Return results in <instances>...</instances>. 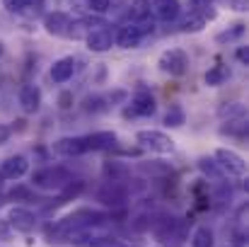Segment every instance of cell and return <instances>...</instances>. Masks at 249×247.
Returning a JSON list of instances; mask_svg holds the SVG:
<instances>
[{
    "mask_svg": "<svg viewBox=\"0 0 249 247\" xmlns=\"http://www.w3.org/2000/svg\"><path fill=\"white\" fill-rule=\"evenodd\" d=\"M104 221H107V216H104V213L92 211V209H80V211H73V213H68L66 218H61V221L53 226L51 235H56V238L66 240L71 233L80 230V228H85V226H94V223H104Z\"/></svg>",
    "mask_w": 249,
    "mask_h": 247,
    "instance_id": "1",
    "label": "cell"
},
{
    "mask_svg": "<svg viewBox=\"0 0 249 247\" xmlns=\"http://www.w3.org/2000/svg\"><path fill=\"white\" fill-rule=\"evenodd\" d=\"M153 29H155L153 17H150V19H143V22H126V24L116 32L114 44L121 46V49H136L148 34H153Z\"/></svg>",
    "mask_w": 249,
    "mask_h": 247,
    "instance_id": "2",
    "label": "cell"
},
{
    "mask_svg": "<svg viewBox=\"0 0 249 247\" xmlns=\"http://www.w3.org/2000/svg\"><path fill=\"white\" fill-rule=\"evenodd\" d=\"M68 182H73V174L61 167V165H53V167H44L39 172L32 174V184L44 189V191H56V189H63Z\"/></svg>",
    "mask_w": 249,
    "mask_h": 247,
    "instance_id": "3",
    "label": "cell"
},
{
    "mask_svg": "<svg viewBox=\"0 0 249 247\" xmlns=\"http://www.w3.org/2000/svg\"><path fill=\"white\" fill-rule=\"evenodd\" d=\"M215 163L220 167L223 174L235 177V179H245L247 177V163L240 153L230 151V148H218L215 151Z\"/></svg>",
    "mask_w": 249,
    "mask_h": 247,
    "instance_id": "4",
    "label": "cell"
},
{
    "mask_svg": "<svg viewBox=\"0 0 249 247\" xmlns=\"http://www.w3.org/2000/svg\"><path fill=\"white\" fill-rule=\"evenodd\" d=\"M136 141H138L143 148H148V151H153V153H160V155H167V153L174 151V141H172L167 133H162V131H153V129L138 131V133H136Z\"/></svg>",
    "mask_w": 249,
    "mask_h": 247,
    "instance_id": "5",
    "label": "cell"
},
{
    "mask_svg": "<svg viewBox=\"0 0 249 247\" xmlns=\"http://www.w3.org/2000/svg\"><path fill=\"white\" fill-rule=\"evenodd\" d=\"M158 66H160L162 73L179 78V76H184L186 68H189V56H186V51H181V49H169V51H165V54L160 56Z\"/></svg>",
    "mask_w": 249,
    "mask_h": 247,
    "instance_id": "6",
    "label": "cell"
},
{
    "mask_svg": "<svg viewBox=\"0 0 249 247\" xmlns=\"http://www.w3.org/2000/svg\"><path fill=\"white\" fill-rule=\"evenodd\" d=\"M85 41H87V49L94 51V54H104L114 46V34L111 29L107 27H94V29H87L85 34Z\"/></svg>",
    "mask_w": 249,
    "mask_h": 247,
    "instance_id": "7",
    "label": "cell"
},
{
    "mask_svg": "<svg viewBox=\"0 0 249 247\" xmlns=\"http://www.w3.org/2000/svg\"><path fill=\"white\" fill-rule=\"evenodd\" d=\"M7 223H10L17 233H32V230L36 228V216H34L29 209L15 206V209H10V213H7Z\"/></svg>",
    "mask_w": 249,
    "mask_h": 247,
    "instance_id": "8",
    "label": "cell"
},
{
    "mask_svg": "<svg viewBox=\"0 0 249 247\" xmlns=\"http://www.w3.org/2000/svg\"><path fill=\"white\" fill-rule=\"evenodd\" d=\"M155 114V97L148 90H141L133 95L131 107L126 109V116H150Z\"/></svg>",
    "mask_w": 249,
    "mask_h": 247,
    "instance_id": "9",
    "label": "cell"
},
{
    "mask_svg": "<svg viewBox=\"0 0 249 247\" xmlns=\"http://www.w3.org/2000/svg\"><path fill=\"white\" fill-rule=\"evenodd\" d=\"M53 153L61 155V158L83 155V153H87V148H85V136H66V138H58V141L53 143Z\"/></svg>",
    "mask_w": 249,
    "mask_h": 247,
    "instance_id": "10",
    "label": "cell"
},
{
    "mask_svg": "<svg viewBox=\"0 0 249 247\" xmlns=\"http://www.w3.org/2000/svg\"><path fill=\"white\" fill-rule=\"evenodd\" d=\"M97 199L107 206H121L126 201V189L121 187V182H107L99 191H97Z\"/></svg>",
    "mask_w": 249,
    "mask_h": 247,
    "instance_id": "11",
    "label": "cell"
},
{
    "mask_svg": "<svg viewBox=\"0 0 249 247\" xmlns=\"http://www.w3.org/2000/svg\"><path fill=\"white\" fill-rule=\"evenodd\" d=\"M27 170H29V163L24 155H12L0 165V179H19L27 174Z\"/></svg>",
    "mask_w": 249,
    "mask_h": 247,
    "instance_id": "12",
    "label": "cell"
},
{
    "mask_svg": "<svg viewBox=\"0 0 249 247\" xmlns=\"http://www.w3.org/2000/svg\"><path fill=\"white\" fill-rule=\"evenodd\" d=\"M68 27H71V17L66 12H49L44 17V29L51 34V37H66L68 34Z\"/></svg>",
    "mask_w": 249,
    "mask_h": 247,
    "instance_id": "13",
    "label": "cell"
},
{
    "mask_svg": "<svg viewBox=\"0 0 249 247\" xmlns=\"http://www.w3.org/2000/svg\"><path fill=\"white\" fill-rule=\"evenodd\" d=\"M150 12L162 22H172L179 17L181 5H179V0H155V2H150Z\"/></svg>",
    "mask_w": 249,
    "mask_h": 247,
    "instance_id": "14",
    "label": "cell"
},
{
    "mask_svg": "<svg viewBox=\"0 0 249 247\" xmlns=\"http://www.w3.org/2000/svg\"><path fill=\"white\" fill-rule=\"evenodd\" d=\"M19 107H22V112H27V114L39 112V107H41V90H39L36 85H24V87L19 90Z\"/></svg>",
    "mask_w": 249,
    "mask_h": 247,
    "instance_id": "15",
    "label": "cell"
},
{
    "mask_svg": "<svg viewBox=\"0 0 249 247\" xmlns=\"http://www.w3.org/2000/svg\"><path fill=\"white\" fill-rule=\"evenodd\" d=\"M116 146V133L114 131H97L85 136V148L87 151H111Z\"/></svg>",
    "mask_w": 249,
    "mask_h": 247,
    "instance_id": "16",
    "label": "cell"
},
{
    "mask_svg": "<svg viewBox=\"0 0 249 247\" xmlns=\"http://www.w3.org/2000/svg\"><path fill=\"white\" fill-rule=\"evenodd\" d=\"M75 73V58L73 56H66V58H58L53 66H51V80L53 82H68Z\"/></svg>",
    "mask_w": 249,
    "mask_h": 247,
    "instance_id": "17",
    "label": "cell"
},
{
    "mask_svg": "<svg viewBox=\"0 0 249 247\" xmlns=\"http://www.w3.org/2000/svg\"><path fill=\"white\" fill-rule=\"evenodd\" d=\"M102 172H104L107 182H126L131 177V167L121 160H107L102 165Z\"/></svg>",
    "mask_w": 249,
    "mask_h": 247,
    "instance_id": "18",
    "label": "cell"
},
{
    "mask_svg": "<svg viewBox=\"0 0 249 247\" xmlns=\"http://www.w3.org/2000/svg\"><path fill=\"white\" fill-rule=\"evenodd\" d=\"M153 12H150V2L148 0H131L128 5V22H143V19H150Z\"/></svg>",
    "mask_w": 249,
    "mask_h": 247,
    "instance_id": "19",
    "label": "cell"
},
{
    "mask_svg": "<svg viewBox=\"0 0 249 247\" xmlns=\"http://www.w3.org/2000/svg\"><path fill=\"white\" fill-rule=\"evenodd\" d=\"M213 245H215V235H213V230L208 226H201V228L194 230L191 247H213Z\"/></svg>",
    "mask_w": 249,
    "mask_h": 247,
    "instance_id": "20",
    "label": "cell"
},
{
    "mask_svg": "<svg viewBox=\"0 0 249 247\" xmlns=\"http://www.w3.org/2000/svg\"><path fill=\"white\" fill-rule=\"evenodd\" d=\"M230 78V71H228V66H213L206 76H203V80L206 85H211V87H218V85H223V82Z\"/></svg>",
    "mask_w": 249,
    "mask_h": 247,
    "instance_id": "21",
    "label": "cell"
},
{
    "mask_svg": "<svg viewBox=\"0 0 249 247\" xmlns=\"http://www.w3.org/2000/svg\"><path fill=\"white\" fill-rule=\"evenodd\" d=\"M206 27V17L201 15V12H194V15H189L184 22H181V32H201Z\"/></svg>",
    "mask_w": 249,
    "mask_h": 247,
    "instance_id": "22",
    "label": "cell"
},
{
    "mask_svg": "<svg viewBox=\"0 0 249 247\" xmlns=\"http://www.w3.org/2000/svg\"><path fill=\"white\" fill-rule=\"evenodd\" d=\"M198 170H201L203 174L213 177V179H220V177H225V174L220 172L218 163H215V160H211V158H201V160H198Z\"/></svg>",
    "mask_w": 249,
    "mask_h": 247,
    "instance_id": "23",
    "label": "cell"
},
{
    "mask_svg": "<svg viewBox=\"0 0 249 247\" xmlns=\"http://www.w3.org/2000/svg\"><path fill=\"white\" fill-rule=\"evenodd\" d=\"M66 191L61 194V199L56 201V204H63V201H68V199H73V196H78L80 191L85 189V182H80V179H75V182H68L66 187H63Z\"/></svg>",
    "mask_w": 249,
    "mask_h": 247,
    "instance_id": "24",
    "label": "cell"
},
{
    "mask_svg": "<svg viewBox=\"0 0 249 247\" xmlns=\"http://www.w3.org/2000/svg\"><path fill=\"white\" fill-rule=\"evenodd\" d=\"M184 121H186V114H184L179 107H174V109H169V112H167V116H165V124H167V126L177 129V126H181Z\"/></svg>",
    "mask_w": 249,
    "mask_h": 247,
    "instance_id": "25",
    "label": "cell"
},
{
    "mask_svg": "<svg viewBox=\"0 0 249 247\" xmlns=\"http://www.w3.org/2000/svg\"><path fill=\"white\" fill-rule=\"evenodd\" d=\"M242 34H245V24H235L232 29L220 32V34H218V41H220V44H225V41H235V39H240Z\"/></svg>",
    "mask_w": 249,
    "mask_h": 247,
    "instance_id": "26",
    "label": "cell"
},
{
    "mask_svg": "<svg viewBox=\"0 0 249 247\" xmlns=\"http://www.w3.org/2000/svg\"><path fill=\"white\" fill-rule=\"evenodd\" d=\"M85 34H87V24H85L83 19H71V27H68V34H66V37H71V39H83Z\"/></svg>",
    "mask_w": 249,
    "mask_h": 247,
    "instance_id": "27",
    "label": "cell"
},
{
    "mask_svg": "<svg viewBox=\"0 0 249 247\" xmlns=\"http://www.w3.org/2000/svg\"><path fill=\"white\" fill-rule=\"evenodd\" d=\"M242 114H245V107L240 102H232L230 107H223L220 109V116L223 119H235V116H242Z\"/></svg>",
    "mask_w": 249,
    "mask_h": 247,
    "instance_id": "28",
    "label": "cell"
},
{
    "mask_svg": "<svg viewBox=\"0 0 249 247\" xmlns=\"http://www.w3.org/2000/svg\"><path fill=\"white\" fill-rule=\"evenodd\" d=\"M85 2H87V7H89L92 12H97V15L107 12L109 5H111V0H85Z\"/></svg>",
    "mask_w": 249,
    "mask_h": 247,
    "instance_id": "29",
    "label": "cell"
},
{
    "mask_svg": "<svg viewBox=\"0 0 249 247\" xmlns=\"http://www.w3.org/2000/svg\"><path fill=\"white\" fill-rule=\"evenodd\" d=\"M102 102H104L102 97H87V99H85V112H102V109H104Z\"/></svg>",
    "mask_w": 249,
    "mask_h": 247,
    "instance_id": "30",
    "label": "cell"
},
{
    "mask_svg": "<svg viewBox=\"0 0 249 247\" xmlns=\"http://www.w3.org/2000/svg\"><path fill=\"white\" fill-rule=\"evenodd\" d=\"M10 136H12V129H10V126H5V124H0V146H2V143H7V141H10Z\"/></svg>",
    "mask_w": 249,
    "mask_h": 247,
    "instance_id": "31",
    "label": "cell"
},
{
    "mask_svg": "<svg viewBox=\"0 0 249 247\" xmlns=\"http://www.w3.org/2000/svg\"><path fill=\"white\" fill-rule=\"evenodd\" d=\"M235 247H242L245 243H247V235L245 233H232V240H230Z\"/></svg>",
    "mask_w": 249,
    "mask_h": 247,
    "instance_id": "32",
    "label": "cell"
},
{
    "mask_svg": "<svg viewBox=\"0 0 249 247\" xmlns=\"http://www.w3.org/2000/svg\"><path fill=\"white\" fill-rule=\"evenodd\" d=\"M71 99H73V95H71V92H63V95L58 97V104H61V109H68V107H71Z\"/></svg>",
    "mask_w": 249,
    "mask_h": 247,
    "instance_id": "33",
    "label": "cell"
},
{
    "mask_svg": "<svg viewBox=\"0 0 249 247\" xmlns=\"http://www.w3.org/2000/svg\"><path fill=\"white\" fill-rule=\"evenodd\" d=\"M237 58H240V61L245 63V66L249 63V51L245 49V46H240V49H237Z\"/></svg>",
    "mask_w": 249,
    "mask_h": 247,
    "instance_id": "34",
    "label": "cell"
},
{
    "mask_svg": "<svg viewBox=\"0 0 249 247\" xmlns=\"http://www.w3.org/2000/svg\"><path fill=\"white\" fill-rule=\"evenodd\" d=\"M232 2H235V10H240V12L247 10V0H232Z\"/></svg>",
    "mask_w": 249,
    "mask_h": 247,
    "instance_id": "35",
    "label": "cell"
},
{
    "mask_svg": "<svg viewBox=\"0 0 249 247\" xmlns=\"http://www.w3.org/2000/svg\"><path fill=\"white\" fill-rule=\"evenodd\" d=\"M208 2H211V0H191V5H196V7H211Z\"/></svg>",
    "mask_w": 249,
    "mask_h": 247,
    "instance_id": "36",
    "label": "cell"
},
{
    "mask_svg": "<svg viewBox=\"0 0 249 247\" xmlns=\"http://www.w3.org/2000/svg\"><path fill=\"white\" fill-rule=\"evenodd\" d=\"M0 54H2V44H0Z\"/></svg>",
    "mask_w": 249,
    "mask_h": 247,
    "instance_id": "37",
    "label": "cell"
},
{
    "mask_svg": "<svg viewBox=\"0 0 249 247\" xmlns=\"http://www.w3.org/2000/svg\"><path fill=\"white\" fill-rule=\"evenodd\" d=\"M111 247H119V245H116V243H114V245H111Z\"/></svg>",
    "mask_w": 249,
    "mask_h": 247,
    "instance_id": "38",
    "label": "cell"
},
{
    "mask_svg": "<svg viewBox=\"0 0 249 247\" xmlns=\"http://www.w3.org/2000/svg\"><path fill=\"white\" fill-rule=\"evenodd\" d=\"M148 2H155V0H148Z\"/></svg>",
    "mask_w": 249,
    "mask_h": 247,
    "instance_id": "39",
    "label": "cell"
}]
</instances>
